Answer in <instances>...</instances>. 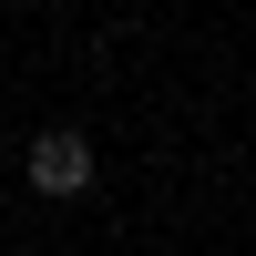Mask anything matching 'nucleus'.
Instances as JSON below:
<instances>
[{
    "instance_id": "f257e3e1",
    "label": "nucleus",
    "mask_w": 256,
    "mask_h": 256,
    "mask_svg": "<svg viewBox=\"0 0 256 256\" xmlns=\"http://www.w3.org/2000/svg\"><path fill=\"white\" fill-rule=\"evenodd\" d=\"M82 184H92V144H82L72 123L31 134V195H82Z\"/></svg>"
}]
</instances>
